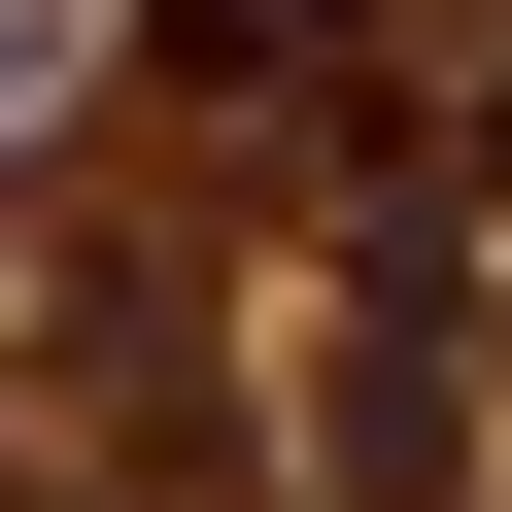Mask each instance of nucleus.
Instances as JSON below:
<instances>
[{"label":"nucleus","instance_id":"f257e3e1","mask_svg":"<svg viewBox=\"0 0 512 512\" xmlns=\"http://www.w3.org/2000/svg\"><path fill=\"white\" fill-rule=\"evenodd\" d=\"M478 171L444 137H376L342 171V239H308V308H274V444H308V512H444V444H478Z\"/></svg>","mask_w":512,"mask_h":512},{"label":"nucleus","instance_id":"f03ea898","mask_svg":"<svg viewBox=\"0 0 512 512\" xmlns=\"http://www.w3.org/2000/svg\"><path fill=\"white\" fill-rule=\"evenodd\" d=\"M171 103H376V0H171Z\"/></svg>","mask_w":512,"mask_h":512}]
</instances>
